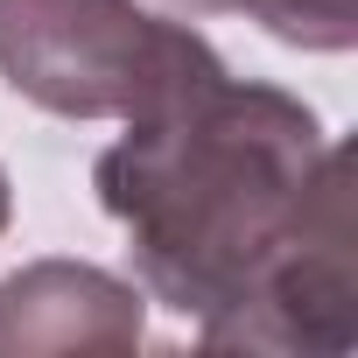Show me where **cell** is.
Instances as JSON below:
<instances>
[{"instance_id": "1", "label": "cell", "mask_w": 358, "mask_h": 358, "mask_svg": "<svg viewBox=\"0 0 358 358\" xmlns=\"http://www.w3.org/2000/svg\"><path fill=\"white\" fill-rule=\"evenodd\" d=\"M92 183L148 295L211 323L302 239L323 197L351 183V155L295 92L218 71L162 113L127 120Z\"/></svg>"}, {"instance_id": "2", "label": "cell", "mask_w": 358, "mask_h": 358, "mask_svg": "<svg viewBox=\"0 0 358 358\" xmlns=\"http://www.w3.org/2000/svg\"><path fill=\"white\" fill-rule=\"evenodd\" d=\"M225 57L134 0H0V78L57 120H148Z\"/></svg>"}, {"instance_id": "3", "label": "cell", "mask_w": 358, "mask_h": 358, "mask_svg": "<svg viewBox=\"0 0 358 358\" xmlns=\"http://www.w3.org/2000/svg\"><path fill=\"white\" fill-rule=\"evenodd\" d=\"M358 337V267H351V183L323 197L302 239L211 323L204 351H281V358H344Z\"/></svg>"}, {"instance_id": "4", "label": "cell", "mask_w": 358, "mask_h": 358, "mask_svg": "<svg viewBox=\"0 0 358 358\" xmlns=\"http://www.w3.org/2000/svg\"><path fill=\"white\" fill-rule=\"evenodd\" d=\"M141 344V288L85 260H36L0 281L8 358H120Z\"/></svg>"}, {"instance_id": "5", "label": "cell", "mask_w": 358, "mask_h": 358, "mask_svg": "<svg viewBox=\"0 0 358 358\" xmlns=\"http://www.w3.org/2000/svg\"><path fill=\"white\" fill-rule=\"evenodd\" d=\"M169 8H183V15H246L267 36H281L295 50H323V57L358 43V0H169Z\"/></svg>"}, {"instance_id": "6", "label": "cell", "mask_w": 358, "mask_h": 358, "mask_svg": "<svg viewBox=\"0 0 358 358\" xmlns=\"http://www.w3.org/2000/svg\"><path fill=\"white\" fill-rule=\"evenodd\" d=\"M8 218H15V190H8V169H0V232H8Z\"/></svg>"}]
</instances>
